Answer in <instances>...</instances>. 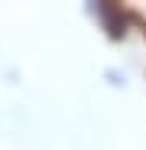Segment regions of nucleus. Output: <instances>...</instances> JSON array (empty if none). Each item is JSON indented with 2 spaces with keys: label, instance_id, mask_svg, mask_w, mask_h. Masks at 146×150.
I'll return each mask as SVG.
<instances>
[{
  "label": "nucleus",
  "instance_id": "1",
  "mask_svg": "<svg viewBox=\"0 0 146 150\" xmlns=\"http://www.w3.org/2000/svg\"><path fill=\"white\" fill-rule=\"evenodd\" d=\"M110 4L117 7V13L124 16L130 26H136L146 39V0H110Z\"/></svg>",
  "mask_w": 146,
  "mask_h": 150
}]
</instances>
